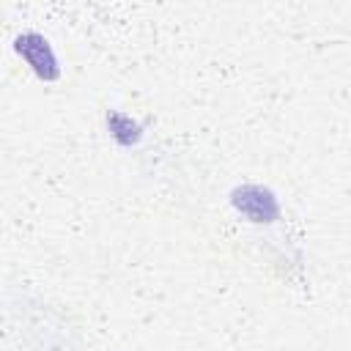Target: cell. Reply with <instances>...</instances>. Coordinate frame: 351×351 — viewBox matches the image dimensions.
I'll return each mask as SVG.
<instances>
[{"label": "cell", "mask_w": 351, "mask_h": 351, "mask_svg": "<svg viewBox=\"0 0 351 351\" xmlns=\"http://www.w3.org/2000/svg\"><path fill=\"white\" fill-rule=\"evenodd\" d=\"M14 47H16V52L27 60V66H30L41 80H55V77H58V58H55L49 41H47L41 33L25 30V33L16 36Z\"/></svg>", "instance_id": "obj_1"}, {"label": "cell", "mask_w": 351, "mask_h": 351, "mask_svg": "<svg viewBox=\"0 0 351 351\" xmlns=\"http://www.w3.org/2000/svg\"><path fill=\"white\" fill-rule=\"evenodd\" d=\"M239 197H233V203L247 214V217H252L255 222H263V219H271V217H277V203H274V197L266 192V189H261V186H244L241 192H236Z\"/></svg>", "instance_id": "obj_2"}]
</instances>
